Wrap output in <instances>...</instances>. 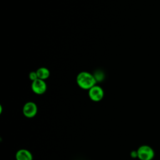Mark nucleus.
<instances>
[{
    "mask_svg": "<svg viewBox=\"0 0 160 160\" xmlns=\"http://www.w3.org/2000/svg\"><path fill=\"white\" fill-rule=\"evenodd\" d=\"M36 71L38 79H40L42 80L47 79L50 76L49 70L48 68L44 67L39 68Z\"/></svg>",
    "mask_w": 160,
    "mask_h": 160,
    "instance_id": "obj_7",
    "label": "nucleus"
},
{
    "mask_svg": "<svg viewBox=\"0 0 160 160\" xmlns=\"http://www.w3.org/2000/svg\"><path fill=\"white\" fill-rule=\"evenodd\" d=\"M96 81H101L103 78H104V75H103V73L101 72V71H98V72H96L94 74H93Z\"/></svg>",
    "mask_w": 160,
    "mask_h": 160,
    "instance_id": "obj_8",
    "label": "nucleus"
},
{
    "mask_svg": "<svg viewBox=\"0 0 160 160\" xmlns=\"http://www.w3.org/2000/svg\"><path fill=\"white\" fill-rule=\"evenodd\" d=\"M88 96L92 101L98 102L103 98L104 91L101 86L96 84L88 90Z\"/></svg>",
    "mask_w": 160,
    "mask_h": 160,
    "instance_id": "obj_3",
    "label": "nucleus"
},
{
    "mask_svg": "<svg viewBox=\"0 0 160 160\" xmlns=\"http://www.w3.org/2000/svg\"><path fill=\"white\" fill-rule=\"evenodd\" d=\"M29 78L31 79L32 81H35L36 79H38L36 71H31L29 74Z\"/></svg>",
    "mask_w": 160,
    "mask_h": 160,
    "instance_id": "obj_9",
    "label": "nucleus"
},
{
    "mask_svg": "<svg viewBox=\"0 0 160 160\" xmlns=\"http://www.w3.org/2000/svg\"><path fill=\"white\" fill-rule=\"evenodd\" d=\"M32 91L36 94H43L47 89V84L44 80L37 79L34 81H32L31 84Z\"/></svg>",
    "mask_w": 160,
    "mask_h": 160,
    "instance_id": "obj_5",
    "label": "nucleus"
},
{
    "mask_svg": "<svg viewBox=\"0 0 160 160\" xmlns=\"http://www.w3.org/2000/svg\"><path fill=\"white\" fill-rule=\"evenodd\" d=\"M38 112V107L35 102L29 101L24 104L22 108V113L24 116L28 118L34 117Z\"/></svg>",
    "mask_w": 160,
    "mask_h": 160,
    "instance_id": "obj_4",
    "label": "nucleus"
},
{
    "mask_svg": "<svg viewBox=\"0 0 160 160\" xmlns=\"http://www.w3.org/2000/svg\"><path fill=\"white\" fill-rule=\"evenodd\" d=\"M76 82L81 89L89 90L96 85L97 81L93 74L87 71H82L77 75Z\"/></svg>",
    "mask_w": 160,
    "mask_h": 160,
    "instance_id": "obj_1",
    "label": "nucleus"
},
{
    "mask_svg": "<svg viewBox=\"0 0 160 160\" xmlns=\"http://www.w3.org/2000/svg\"><path fill=\"white\" fill-rule=\"evenodd\" d=\"M138 158L140 160H152L155 156L154 149L148 145H141L137 149Z\"/></svg>",
    "mask_w": 160,
    "mask_h": 160,
    "instance_id": "obj_2",
    "label": "nucleus"
},
{
    "mask_svg": "<svg viewBox=\"0 0 160 160\" xmlns=\"http://www.w3.org/2000/svg\"><path fill=\"white\" fill-rule=\"evenodd\" d=\"M130 156H131V157L132 158H138V151H137V150L136 151H135V150L132 151L131 152V153H130Z\"/></svg>",
    "mask_w": 160,
    "mask_h": 160,
    "instance_id": "obj_10",
    "label": "nucleus"
},
{
    "mask_svg": "<svg viewBox=\"0 0 160 160\" xmlns=\"http://www.w3.org/2000/svg\"><path fill=\"white\" fill-rule=\"evenodd\" d=\"M16 160H32L31 152L26 149H19L16 153Z\"/></svg>",
    "mask_w": 160,
    "mask_h": 160,
    "instance_id": "obj_6",
    "label": "nucleus"
}]
</instances>
